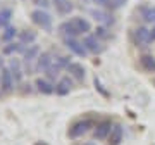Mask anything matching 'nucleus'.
Listing matches in <instances>:
<instances>
[{
	"label": "nucleus",
	"instance_id": "nucleus-32",
	"mask_svg": "<svg viewBox=\"0 0 155 145\" xmlns=\"http://www.w3.org/2000/svg\"><path fill=\"white\" fill-rule=\"evenodd\" d=\"M150 36H152V42H153V40H155V28L150 31Z\"/></svg>",
	"mask_w": 155,
	"mask_h": 145
},
{
	"label": "nucleus",
	"instance_id": "nucleus-21",
	"mask_svg": "<svg viewBox=\"0 0 155 145\" xmlns=\"http://www.w3.org/2000/svg\"><path fill=\"white\" fill-rule=\"evenodd\" d=\"M19 36H21V43H31V42L36 40V33H35V31H29V29L22 31Z\"/></svg>",
	"mask_w": 155,
	"mask_h": 145
},
{
	"label": "nucleus",
	"instance_id": "nucleus-23",
	"mask_svg": "<svg viewBox=\"0 0 155 145\" xmlns=\"http://www.w3.org/2000/svg\"><path fill=\"white\" fill-rule=\"evenodd\" d=\"M16 33H17L16 28H7L5 31L2 33V40H4V42H11V40L16 36Z\"/></svg>",
	"mask_w": 155,
	"mask_h": 145
},
{
	"label": "nucleus",
	"instance_id": "nucleus-34",
	"mask_svg": "<svg viewBox=\"0 0 155 145\" xmlns=\"http://www.w3.org/2000/svg\"><path fill=\"white\" fill-rule=\"evenodd\" d=\"M84 145H93V143H84Z\"/></svg>",
	"mask_w": 155,
	"mask_h": 145
},
{
	"label": "nucleus",
	"instance_id": "nucleus-6",
	"mask_svg": "<svg viewBox=\"0 0 155 145\" xmlns=\"http://www.w3.org/2000/svg\"><path fill=\"white\" fill-rule=\"evenodd\" d=\"M83 45L86 47V50H88V52H93V54H100V52L104 50V47L100 45V42L97 40V36H93V35L84 36Z\"/></svg>",
	"mask_w": 155,
	"mask_h": 145
},
{
	"label": "nucleus",
	"instance_id": "nucleus-15",
	"mask_svg": "<svg viewBox=\"0 0 155 145\" xmlns=\"http://www.w3.org/2000/svg\"><path fill=\"white\" fill-rule=\"evenodd\" d=\"M67 71L71 72V74H72V76H74L76 79H79V81H81V79L84 78V67L81 66V64H76V62H71V64L67 66Z\"/></svg>",
	"mask_w": 155,
	"mask_h": 145
},
{
	"label": "nucleus",
	"instance_id": "nucleus-33",
	"mask_svg": "<svg viewBox=\"0 0 155 145\" xmlns=\"http://www.w3.org/2000/svg\"><path fill=\"white\" fill-rule=\"evenodd\" d=\"M2 62H4V61H2V57H0V66H2Z\"/></svg>",
	"mask_w": 155,
	"mask_h": 145
},
{
	"label": "nucleus",
	"instance_id": "nucleus-10",
	"mask_svg": "<svg viewBox=\"0 0 155 145\" xmlns=\"http://www.w3.org/2000/svg\"><path fill=\"white\" fill-rule=\"evenodd\" d=\"M59 33L64 36V40H66V38H74L76 35H79V33L76 31V28L72 26V22H71V21L62 22L61 26H59Z\"/></svg>",
	"mask_w": 155,
	"mask_h": 145
},
{
	"label": "nucleus",
	"instance_id": "nucleus-9",
	"mask_svg": "<svg viewBox=\"0 0 155 145\" xmlns=\"http://www.w3.org/2000/svg\"><path fill=\"white\" fill-rule=\"evenodd\" d=\"M122 137H124V130H122L121 124H116L112 128L110 135H109V145H119L122 142Z\"/></svg>",
	"mask_w": 155,
	"mask_h": 145
},
{
	"label": "nucleus",
	"instance_id": "nucleus-20",
	"mask_svg": "<svg viewBox=\"0 0 155 145\" xmlns=\"http://www.w3.org/2000/svg\"><path fill=\"white\" fill-rule=\"evenodd\" d=\"M143 19L148 22H155V7H141Z\"/></svg>",
	"mask_w": 155,
	"mask_h": 145
},
{
	"label": "nucleus",
	"instance_id": "nucleus-35",
	"mask_svg": "<svg viewBox=\"0 0 155 145\" xmlns=\"http://www.w3.org/2000/svg\"><path fill=\"white\" fill-rule=\"evenodd\" d=\"M36 145H45V143H36Z\"/></svg>",
	"mask_w": 155,
	"mask_h": 145
},
{
	"label": "nucleus",
	"instance_id": "nucleus-4",
	"mask_svg": "<svg viewBox=\"0 0 155 145\" xmlns=\"http://www.w3.org/2000/svg\"><path fill=\"white\" fill-rule=\"evenodd\" d=\"M0 86H2V92L4 93H11L12 88H14V76H12L11 69H2V74H0Z\"/></svg>",
	"mask_w": 155,
	"mask_h": 145
},
{
	"label": "nucleus",
	"instance_id": "nucleus-17",
	"mask_svg": "<svg viewBox=\"0 0 155 145\" xmlns=\"http://www.w3.org/2000/svg\"><path fill=\"white\" fill-rule=\"evenodd\" d=\"M52 62H54L52 56H50L48 52H43V54L38 57V69H43V71H47V69L52 66Z\"/></svg>",
	"mask_w": 155,
	"mask_h": 145
},
{
	"label": "nucleus",
	"instance_id": "nucleus-11",
	"mask_svg": "<svg viewBox=\"0 0 155 145\" xmlns=\"http://www.w3.org/2000/svg\"><path fill=\"white\" fill-rule=\"evenodd\" d=\"M36 88H38L40 93H43V95H50V93L55 92V86L54 85L50 83V81H47V79H41V78L36 79Z\"/></svg>",
	"mask_w": 155,
	"mask_h": 145
},
{
	"label": "nucleus",
	"instance_id": "nucleus-26",
	"mask_svg": "<svg viewBox=\"0 0 155 145\" xmlns=\"http://www.w3.org/2000/svg\"><path fill=\"white\" fill-rule=\"evenodd\" d=\"M54 64L57 67H67L71 62H69V57H57V59H54Z\"/></svg>",
	"mask_w": 155,
	"mask_h": 145
},
{
	"label": "nucleus",
	"instance_id": "nucleus-18",
	"mask_svg": "<svg viewBox=\"0 0 155 145\" xmlns=\"http://www.w3.org/2000/svg\"><path fill=\"white\" fill-rule=\"evenodd\" d=\"M91 16L95 17V21L107 22V24H110V22H112V17L109 16L107 12H102V11H91Z\"/></svg>",
	"mask_w": 155,
	"mask_h": 145
},
{
	"label": "nucleus",
	"instance_id": "nucleus-2",
	"mask_svg": "<svg viewBox=\"0 0 155 145\" xmlns=\"http://www.w3.org/2000/svg\"><path fill=\"white\" fill-rule=\"evenodd\" d=\"M133 38H134V43H136V47H140V49L148 47V43L152 42L150 29L145 28V26H138V28L133 31Z\"/></svg>",
	"mask_w": 155,
	"mask_h": 145
},
{
	"label": "nucleus",
	"instance_id": "nucleus-29",
	"mask_svg": "<svg viewBox=\"0 0 155 145\" xmlns=\"http://www.w3.org/2000/svg\"><path fill=\"white\" fill-rule=\"evenodd\" d=\"M95 86L98 88V92H100V93H102V95H105V97H107V95H109V93H107V92H105V90L102 88V85H100V81H98V79H97V78H95Z\"/></svg>",
	"mask_w": 155,
	"mask_h": 145
},
{
	"label": "nucleus",
	"instance_id": "nucleus-27",
	"mask_svg": "<svg viewBox=\"0 0 155 145\" xmlns=\"http://www.w3.org/2000/svg\"><path fill=\"white\" fill-rule=\"evenodd\" d=\"M124 2H126V0H109V7H110V9H119Z\"/></svg>",
	"mask_w": 155,
	"mask_h": 145
},
{
	"label": "nucleus",
	"instance_id": "nucleus-22",
	"mask_svg": "<svg viewBox=\"0 0 155 145\" xmlns=\"http://www.w3.org/2000/svg\"><path fill=\"white\" fill-rule=\"evenodd\" d=\"M11 17H12L11 9H2L0 11V26H7L9 21H11Z\"/></svg>",
	"mask_w": 155,
	"mask_h": 145
},
{
	"label": "nucleus",
	"instance_id": "nucleus-30",
	"mask_svg": "<svg viewBox=\"0 0 155 145\" xmlns=\"http://www.w3.org/2000/svg\"><path fill=\"white\" fill-rule=\"evenodd\" d=\"M35 2H36V5H41V7L48 5V2H47V0H35Z\"/></svg>",
	"mask_w": 155,
	"mask_h": 145
},
{
	"label": "nucleus",
	"instance_id": "nucleus-36",
	"mask_svg": "<svg viewBox=\"0 0 155 145\" xmlns=\"http://www.w3.org/2000/svg\"><path fill=\"white\" fill-rule=\"evenodd\" d=\"M153 83H155V81H153Z\"/></svg>",
	"mask_w": 155,
	"mask_h": 145
},
{
	"label": "nucleus",
	"instance_id": "nucleus-7",
	"mask_svg": "<svg viewBox=\"0 0 155 145\" xmlns=\"http://www.w3.org/2000/svg\"><path fill=\"white\" fill-rule=\"evenodd\" d=\"M140 67L147 72H155V57L152 54H143L140 57Z\"/></svg>",
	"mask_w": 155,
	"mask_h": 145
},
{
	"label": "nucleus",
	"instance_id": "nucleus-3",
	"mask_svg": "<svg viewBox=\"0 0 155 145\" xmlns=\"http://www.w3.org/2000/svg\"><path fill=\"white\" fill-rule=\"evenodd\" d=\"M31 21H33L36 26H40L41 29H47V31H50V28H52V17H50L47 12L40 11V9L31 12Z\"/></svg>",
	"mask_w": 155,
	"mask_h": 145
},
{
	"label": "nucleus",
	"instance_id": "nucleus-5",
	"mask_svg": "<svg viewBox=\"0 0 155 145\" xmlns=\"http://www.w3.org/2000/svg\"><path fill=\"white\" fill-rule=\"evenodd\" d=\"M112 128H114V126H112L110 121H109V119H104V121H100V123L97 124L93 137H95L97 140H104V138H107V137L110 135Z\"/></svg>",
	"mask_w": 155,
	"mask_h": 145
},
{
	"label": "nucleus",
	"instance_id": "nucleus-25",
	"mask_svg": "<svg viewBox=\"0 0 155 145\" xmlns=\"http://www.w3.org/2000/svg\"><path fill=\"white\" fill-rule=\"evenodd\" d=\"M59 69H61V67H57L55 64L52 62V66H50L45 72H47V76H48L50 79H55V78H57V74H59Z\"/></svg>",
	"mask_w": 155,
	"mask_h": 145
},
{
	"label": "nucleus",
	"instance_id": "nucleus-24",
	"mask_svg": "<svg viewBox=\"0 0 155 145\" xmlns=\"http://www.w3.org/2000/svg\"><path fill=\"white\" fill-rule=\"evenodd\" d=\"M19 50H22V43H9L4 49L5 54H14V52H19Z\"/></svg>",
	"mask_w": 155,
	"mask_h": 145
},
{
	"label": "nucleus",
	"instance_id": "nucleus-31",
	"mask_svg": "<svg viewBox=\"0 0 155 145\" xmlns=\"http://www.w3.org/2000/svg\"><path fill=\"white\" fill-rule=\"evenodd\" d=\"M93 2L98 5H109V0H93Z\"/></svg>",
	"mask_w": 155,
	"mask_h": 145
},
{
	"label": "nucleus",
	"instance_id": "nucleus-14",
	"mask_svg": "<svg viewBox=\"0 0 155 145\" xmlns=\"http://www.w3.org/2000/svg\"><path fill=\"white\" fill-rule=\"evenodd\" d=\"M69 90H71V79L69 78H62L59 83L55 85V93L64 97V95L69 93Z\"/></svg>",
	"mask_w": 155,
	"mask_h": 145
},
{
	"label": "nucleus",
	"instance_id": "nucleus-13",
	"mask_svg": "<svg viewBox=\"0 0 155 145\" xmlns=\"http://www.w3.org/2000/svg\"><path fill=\"white\" fill-rule=\"evenodd\" d=\"M54 5H55L57 12L62 14V16H66V14H69V12L72 11L71 0H54Z\"/></svg>",
	"mask_w": 155,
	"mask_h": 145
},
{
	"label": "nucleus",
	"instance_id": "nucleus-1",
	"mask_svg": "<svg viewBox=\"0 0 155 145\" xmlns=\"http://www.w3.org/2000/svg\"><path fill=\"white\" fill-rule=\"evenodd\" d=\"M91 126H93V119H91V117H84V119H79L76 123H72L69 131H67V135H69V138H79V137H83Z\"/></svg>",
	"mask_w": 155,
	"mask_h": 145
},
{
	"label": "nucleus",
	"instance_id": "nucleus-12",
	"mask_svg": "<svg viewBox=\"0 0 155 145\" xmlns=\"http://www.w3.org/2000/svg\"><path fill=\"white\" fill-rule=\"evenodd\" d=\"M72 26L76 28V31L79 35L81 33H88L90 31V22L86 21V19H83V17H74V19H71Z\"/></svg>",
	"mask_w": 155,
	"mask_h": 145
},
{
	"label": "nucleus",
	"instance_id": "nucleus-19",
	"mask_svg": "<svg viewBox=\"0 0 155 145\" xmlns=\"http://www.w3.org/2000/svg\"><path fill=\"white\" fill-rule=\"evenodd\" d=\"M38 52H40L38 45H31L28 50L24 52V61H26V62H31V61L35 59V57L38 56Z\"/></svg>",
	"mask_w": 155,
	"mask_h": 145
},
{
	"label": "nucleus",
	"instance_id": "nucleus-8",
	"mask_svg": "<svg viewBox=\"0 0 155 145\" xmlns=\"http://www.w3.org/2000/svg\"><path fill=\"white\" fill-rule=\"evenodd\" d=\"M66 45L69 47V50H72L76 56H79V57H84L86 56V52H88L83 43H79V42L74 40V38H66Z\"/></svg>",
	"mask_w": 155,
	"mask_h": 145
},
{
	"label": "nucleus",
	"instance_id": "nucleus-16",
	"mask_svg": "<svg viewBox=\"0 0 155 145\" xmlns=\"http://www.w3.org/2000/svg\"><path fill=\"white\" fill-rule=\"evenodd\" d=\"M9 69H11L12 76H14V81H21L22 78V72H21V62L17 59H12L11 64H9Z\"/></svg>",
	"mask_w": 155,
	"mask_h": 145
},
{
	"label": "nucleus",
	"instance_id": "nucleus-28",
	"mask_svg": "<svg viewBox=\"0 0 155 145\" xmlns=\"http://www.w3.org/2000/svg\"><path fill=\"white\" fill-rule=\"evenodd\" d=\"M95 36H102V38H105L107 36V29L105 28H97V35Z\"/></svg>",
	"mask_w": 155,
	"mask_h": 145
}]
</instances>
